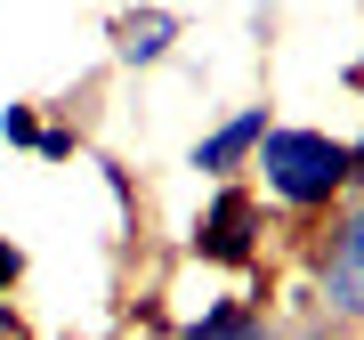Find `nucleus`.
<instances>
[{
  "label": "nucleus",
  "mask_w": 364,
  "mask_h": 340,
  "mask_svg": "<svg viewBox=\"0 0 364 340\" xmlns=\"http://www.w3.org/2000/svg\"><path fill=\"white\" fill-rule=\"evenodd\" d=\"M251 179H259L267 203H284V211H332V203H348L356 162H348V138H332V130L267 122V138L251 146Z\"/></svg>",
  "instance_id": "obj_1"
},
{
  "label": "nucleus",
  "mask_w": 364,
  "mask_h": 340,
  "mask_svg": "<svg viewBox=\"0 0 364 340\" xmlns=\"http://www.w3.org/2000/svg\"><path fill=\"white\" fill-rule=\"evenodd\" d=\"M316 292L340 324H364V203H332V227L316 243Z\"/></svg>",
  "instance_id": "obj_2"
},
{
  "label": "nucleus",
  "mask_w": 364,
  "mask_h": 340,
  "mask_svg": "<svg viewBox=\"0 0 364 340\" xmlns=\"http://www.w3.org/2000/svg\"><path fill=\"white\" fill-rule=\"evenodd\" d=\"M259 235H267L259 195H251V186H235V179H219L210 211L195 219V260H210V267H251V260H259Z\"/></svg>",
  "instance_id": "obj_3"
},
{
  "label": "nucleus",
  "mask_w": 364,
  "mask_h": 340,
  "mask_svg": "<svg viewBox=\"0 0 364 340\" xmlns=\"http://www.w3.org/2000/svg\"><path fill=\"white\" fill-rule=\"evenodd\" d=\"M267 105H243V114H227L210 138H195V154H186V170H203V179H243L251 170V146L267 138Z\"/></svg>",
  "instance_id": "obj_4"
},
{
  "label": "nucleus",
  "mask_w": 364,
  "mask_h": 340,
  "mask_svg": "<svg viewBox=\"0 0 364 340\" xmlns=\"http://www.w3.org/2000/svg\"><path fill=\"white\" fill-rule=\"evenodd\" d=\"M105 33H114V57H122V65H162V57H170V41H178V16L146 0V9H122Z\"/></svg>",
  "instance_id": "obj_5"
},
{
  "label": "nucleus",
  "mask_w": 364,
  "mask_h": 340,
  "mask_svg": "<svg viewBox=\"0 0 364 340\" xmlns=\"http://www.w3.org/2000/svg\"><path fill=\"white\" fill-rule=\"evenodd\" d=\"M178 340H275V332H267V308H251V300H210Z\"/></svg>",
  "instance_id": "obj_6"
},
{
  "label": "nucleus",
  "mask_w": 364,
  "mask_h": 340,
  "mask_svg": "<svg viewBox=\"0 0 364 340\" xmlns=\"http://www.w3.org/2000/svg\"><path fill=\"white\" fill-rule=\"evenodd\" d=\"M0 138L33 154V146H41V114H33V105H9V114H0Z\"/></svg>",
  "instance_id": "obj_7"
},
{
  "label": "nucleus",
  "mask_w": 364,
  "mask_h": 340,
  "mask_svg": "<svg viewBox=\"0 0 364 340\" xmlns=\"http://www.w3.org/2000/svg\"><path fill=\"white\" fill-rule=\"evenodd\" d=\"M33 154H41V162H65V154H73V130H41Z\"/></svg>",
  "instance_id": "obj_8"
},
{
  "label": "nucleus",
  "mask_w": 364,
  "mask_h": 340,
  "mask_svg": "<svg viewBox=\"0 0 364 340\" xmlns=\"http://www.w3.org/2000/svg\"><path fill=\"white\" fill-rule=\"evenodd\" d=\"M16 275H25V251H16L9 235H0V292H9V284H16Z\"/></svg>",
  "instance_id": "obj_9"
},
{
  "label": "nucleus",
  "mask_w": 364,
  "mask_h": 340,
  "mask_svg": "<svg viewBox=\"0 0 364 340\" xmlns=\"http://www.w3.org/2000/svg\"><path fill=\"white\" fill-rule=\"evenodd\" d=\"M348 162H356V186H364V138H348Z\"/></svg>",
  "instance_id": "obj_10"
},
{
  "label": "nucleus",
  "mask_w": 364,
  "mask_h": 340,
  "mask_svg": "<svg viewBox=\"0 0 364 340\" xmlns=\"http://www.w3.org/2000/svg\"><path fill=\"white\" fill-rule=\"evenodd\" d=\"M299 340H340V332H324V324H316V332H299Z\"/></svg>",
  "instance_id": "obj_11"
}]
</instances>
